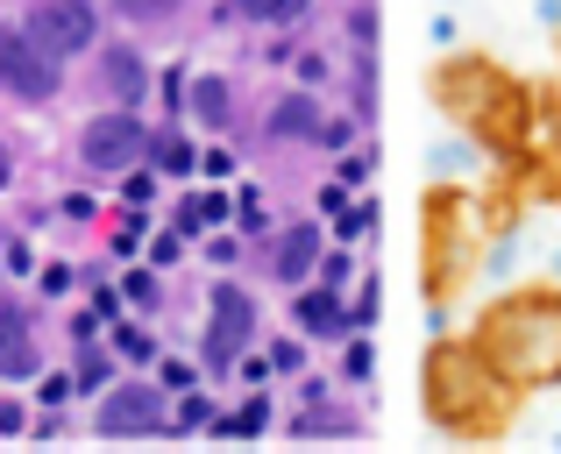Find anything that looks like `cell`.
<instances>
[{
    "label": "cell",
    "mask_w": 561,
    "mask_h": 454,
    "mask_svg": "<svg viewBox=\"0 0 561 454\" xmlns=\"http://www.w3.org/2000/svg\"><path fill=\"white\" fill-rule=\"evenodd\" d=\"M469 348L491 362V376L505 391L561 384V291H512V299L483 305Z\"/></svg>",
    "instance_id": "obj_1"
},
{
    "label": "cell",
    "mask_w": 561,
    "mask_h": 454,
    "mask_svg": "<svg viewBox=\"0 0 561 454\" xmlns=\"http://www.w3.org/2000/svg\"><path fill=\"white\" fill-rule=\"evenodd\" d=\"M434 100L477 142H491V150H505V156L526 150V107H534V100H526L497 65H483V57H455V65H440L434 71Z\"/></svg>",
    "instance_id": "obj_2"
},
{
    "label": "cell",
    "mask_w": 561,
    "mask_h": 454,
    "mask_svg": "<svg viewBox=\"0 0 561 454\" xmlns=\"http://www.w3.org/2000/svg\"><path fill=\"white\" fill-rule=\"evenodd\" d=\"M505 398L512 391L497 384L491 362H483L469 341H440L434 356H426V412H434V427L491 433V427H505Z\"/></svg>",
    "instance_id": "obj_3"
},
{
    "label": "cell",
    "mask_w": 561,
    "mask_h": 454,
    "mask_svg": "<svg viewBox=\"0 0 561 454\" xmlns=\"http://www.w3.org/2000/svg\"><path fill=\"white\" fill-rule=\"evenodd\" d=\"M142 156H150V128H142L128 107H107V114H93V121L79 128V171L85 178H122V171L142 164Z\"/></svg>",
    "instance_id": "obj_4"
},
{
    "label": "cell",
    "mask_w": 561,
    "mask_h": 454,
    "mask_svg": "<svg viewBox=\"0 0 561 454\" xmlns=\"http://www.w3.org/2000/svg\"><path fill=\"white\" fill-rule=\"evenodd\" d=\"M0 85H8L22 107H43V100L65 93V57L43 50L28 28H0Z\"/></svg>",
    "instance_id": "obj_5"
},
{
    "label": "cell",
    "mask_w": 561,
    "mask_h": 454,
    "mask_svg": "<svg viewBox=\"0 0 561 454\" xmlns=\"http://www.w3.org/2000/svg\"><path fill=\"white\" fill-rule=\"evenodd\" d=\"M249 334H256V299L242 284H214L206 291V370H228L249 356Z\"/></svg>",
    "instance_id": "obj_6"
},
{
    "label": "cell",
    "mask_w": 561,
    "mask_h": 454,
    "mask_svg": "<svg viewBox=\"0 0 561 454\" xmlns=\"http://www.w3.org/2000/svg\"><path fill=\"white\" fill-rule=\"evenodd\" d=\"M22 28L43 43V50L79 57V50H93V43H100V8H93V0H28V22Z\"/></svg>",
    "instance_id": "obj_7"
},
{
    "label": "cell",
    "mask_w": 561,
    "mask_h": 454,
    "mask_svg": "<svg viewBox=\"0 0 561 454\" xmlns=\"http://www.w3.org/2000/svg\"><path fill=\"white\" fill-rule=\"evenodd\" d=\"M164 391L157 384H114L107 398H100V412H93V433H107V441H136V433H164Z\"/></svg>",
    "instance_id": "obj_8"
},
{
    "label": "cell",
    "mask_w": 561,
    "mask_h": 454,
    "mask_svg": "<svg viewBox=\"0 0 561 454\" xmlns=\"http://www.w3.org/2000/svg\"><path fill=\"white\" fill-rule=\"evenodd\" d=\"M271 136L277 142H320V150H342L348 128L328 121V114L313 107V93H291V100H277V107H271Z\"/></svg>",
    "instance_id": "obj_9"
},
{
    "label": "cell",
    "mask_w": 561,
    "mask_h": 454,
    "mask_svg": "<svg viewBox=\"0 0 561 454\" xmlns=\"http://www.w3.org/2000/svg\"><path fill=\"white\" fill-rule=\"evenodd\" d=\"M43 370V348H36V319L22 305H0V376H36Z\"/></svg>",
    "instance_id": "obj_10"
},
{
    "label": "cell",
    "mask_w": 561,
    "mask_h": 454,
    "mask_svg": "<svg viewBox=\"0 0 561 454\" xmlns=\"http://www.w3.org/2000/svg\"><path fill=\"white\" fill-rule=\"evenodd\" d=\"M100 93L114 100V107H136L142 100V85H150V65H142L136 50H128V43H107V50H100Z\"/></svg>",
    "instance_id": "obj_11"
},
{
    "label": "cell",
    "mask_w": 561,
    "mask_h": 454,
    "mask_svg": "<svg viewBox=\"0 0 561 454\" xmlns=\"http://www.w3.org/2000/svg\"><path fill=\"white\" fill-rule=\"evenodd\" d=\"M320 248H328V242H320V228H285V234H277V248H271V277H277V284H306V277H313V263H320Z\"/></svg>",
    "instance_id": "obj_12"
},
{
    "label": "cell",
    "mask_w": 561,
    "mask_h": 454,
    "mask_svg": "<svg viewBox=\"0 0 561 454\" xmlns=\"http://www.w3.org/2000/svg\"><path fill=\"white\" fill-rule=\"evenodd\" d=\"M228 114H234V93H228V79H192V121L199 128H228Z\"/></svg>",
    "instance_id": "obj_13"
},
{
    "label": "cell",
    "mask_w": 561,
    "mask_h": 454,
    "mask_svg": "<svg viewBox=\"0 0 561 454\" xmlns=\"http://www.w3.org/2000/svg\"><path fill=\"white\" fill-rule=\"evenodd\" d=\"M306 8L313 0H228V14H242L256 28H291V22H306Z\"/></svg>",
    "instance_id": "obj_14"
},
{
    "label": "cell",
    "mask_w": 561,
    "mask_h": 454,
    "mask_svg": "<svg viewBox=\"0 0 561 454\" xmlns=\"http://www.w3.org/2000/svg\"><path fill=\"white\" fill-rule=\"evenodd\" d=\"M299 327L306 334H328V341H334V334H342V291H306V299H299Z\"/></svg>",
    "instance_id": "obj_15"
},
{
    "label": "cell",
    "mask_w": 561,
    "mask_h": 454,
    "mask_svg": "<svg viewBox=\"0 0 561 454\" xmlns=\"http://www.w3.org/2000/svg\"><path fill=\"white\" fill-rule=\"evenodd\" d=\"M306 398H313V412H299V419H291V433H299V441H320V433H356V419H348V412H334V405H320V398H328V391H306Z\"/></svg>",
    "instance_id": "obj_16"
},
{
    "label": "cell",
    "mask_w": 561,
    "mask_h": 454,
    "mask_svg": "<svg viewBox=\"0 0 561 454\" xmlns=\"http://www.w3.org/2000/svg\"><path fill=\"white\" fill-rule=\"evenodd\" d=\"M114 14L136 22V28H171L185 14V0H114Z\"/></svg>",
    "instance_id": "obj_17"
},
{
    "label": "cell",
    "mask_w": 561,
    "mask_h": 454,
    "mask_svg": "<svg viewBox=\"0 0 561 454\" xmlns=\"http://www.w3.org/2000/svg\"><path fill=\"white\" fill-rule=\"evenodd\" d=\"M157 164H164V171H171V178H179V171L192 164V150H185V142H179V136H157Z\"/></svg>",
    "instance_id": "obj_18"
},
{
    "label": "cell",
    "mask_w": 561,
    "mask_h": 454,
    "mask_svg": "<svg viewBox=\"0 0 561 454\" xmlns=\"http://www.w3.org/2000/svg\"><path fill=\"white\" fill-rule=\"evenodd\" d=\"M114 348H122L128 362H150V348H157V341H150L142 327H122V334H114Z\"/></svg>",
    "instance_id": "obj_19"
},
{
    "label": "cell",
    "mask_w": 561,
    "mask_h": 454,
    "mask_svg": "<svg viewBox=\"0 0 561 454\" xmlns=\"http://www.w3.org/2000/svg\"><path fill=\"white\" fill-rule=\"evenodd\" d=\"M128 299L150 305V299H157V277H150V270H136V277H128Z\"/></svg>",
    "instance_id": "obj_20"
},
{
    "label": "cell",
    "mask_w": 561,
    "mask_h": 454,
    "mask_svg": "<svg viewBox=\"0 0 561 454\" xmlns=\"http://www.w3.org/2000/svg\"><path fill=\"white\" fill-rule=\"evenodd\" d=\"M271 370H277V376H291V370H299V348L277 341V348H271Z\"/></svg>",
    "instance_id": "obj_21"
},
{
    "label": "cell",
    "mask_w": 561,
    "mask_h": 454,
    "mask_svg": "<svg viewBox=\"0 0 561 454\" xmlns=\"http://www.w3.org/2000/svg\"><path fill=\"white\" fill-rule=\"evenodd\" d=\"M43 291H50V299H57V291H71V270H65V263H50V270H43Z\"/></svg>",
    "instance_id": "obj_22"
},
{
    "label": "cell",
    "mask_w": 561,
    "mask_h": 454,
    "mask_svg": "<svg viewBox=\"0 0 561 454\" xmlns=\"http://www.w3.org/2000/svg\"><path fill=\"white\" fill-rule=\"evenodd\" d=\"M14 185V156H8V142H0V193Z\"/></svg>",
    "instance_id": "obj_23"
}]
</instances>
